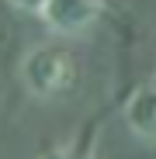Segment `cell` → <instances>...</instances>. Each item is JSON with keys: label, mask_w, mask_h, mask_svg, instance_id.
I'll list each match as a JSON object with an SVG mask.
<instances>
[{"label": "cell", "mask_w": 156, "mask_h": 159, "mask_svg": "<svg viewBox=\"0 0 156 159\" xmlns=\"http://www.w3.org/2000/svg\"><path fill=\"white\" fill-rule=\"evenodd\" d=\"M118 111L125 128L142 142H156V80H142V83L128 87L118 97Z\"/></svg>", "instance_id": "obj_3"}, {"label": "cell", "mask_w": 156, "mask_h": 159, "mask_svg": "<svg viewBox=\"0 0 156 159\" xmlns=\"http://www.w3.org/2000/svg\"><path fill=\"white\" fill-rule=\"evenodd\" d=\"M76 80H80L76 52L59 45V42L35 45L21 59V83L31 97H42V100L63 97V93H69L76 87Z\"/></svg>", "instance_id": "obj_1"}, {"label": "cell", "mask_w": 156, "mask_h": 159, "mask_svg": "<svg viewBox=\"0 0 156 159\" xmlns=\"http://www.w3.org/2000/svg\"><path fill=\"white\" fill-rule=\"evenodd\" d=\"M11 7H17V11H28V14H38V7L45 4V0H7Z\"/></svg>", "instance_id": "obj_5"}, {"label": "cell", "mask_w": 156, "mask_h": 159, "mask_svg": "<svg viewBox=\"0 0 156 159\" xmlns=\"http://www.w3.org/2000/svg\"><path fill=\"white\" fill-rule=\"evenodd\" d=\"M108 0H45L38 17L52 35H83L104 17Z\"/></svg>", "instance_id": "obj_2"}, {"label": "cell", "mask_w": 156, "mask_h": 159, "mask_svg": "<svg viewBox=\"0 0 156 159\" xmlns=\"http://www.w3.org/2000/svg\"><path fill=\"white\" fill-rule=\"evenodd\" d=\"M118 107V100L111 107H101L97 114L87 118V125L76 131V135L66 142V145H56V149H45L38 159H97V135H101V125L108 121V114Z\"/></svg>", "instance_id": "obj_4"}]
</instances>
